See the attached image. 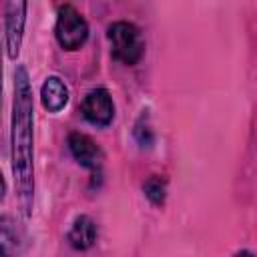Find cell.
<instances>
[{
	"instance_id": "obj_12",
	"label": "cell",
	"mask_w": 257,
	"mask_h": 257,
	"mask_svg": "<svg viewBox=\"0 0 257 257\" xmlns=\"http://www.w3.org/2000/svg\"><path fill=\"white\" fill-rule=\"evenodd\" d=\"M235 257H255V255L249 251H239V253H235Z\"/></svg>"
},
{
	"instance_id": "obj_5",
	"label": "cell",
	"mask_w": 257,
	"mask_h": 257,
	"mask_svg": "<svg viewBox=\"0 0 257 257\" xmlns=\"http://www.w3.org/2000/svg\"><path fill=\"white\" fill-rule=\"evenodd\" d=\"M82 116L94 126H108L114 118V102L106 88H92L80 102Z\"/></svg>"
},
{
	"instance_id": "obj_1",
	"label": "cell",
	"mask_w": 257,
	"mask_h": 257,
	"mask_svg": "<svg viewBox=\"0 0 257 257\" xmlns=\"http://www.w3.org/2000/svg\"><path fill=\"white\" fill-rule=\"evenodd\" d=\"M32 88L24 66H16L14 72V100L10 120V167L14 175V187L24 217L32 213L34 199V167H32Z\"/></svg>"
},
{
	"instance_id": "obj_3",
	"label": "cell",
	"mask_w": 257,
	"mask_h": 257,
	"mask_svg": "<svg viewBox=\"0 0 257 257\" xmlns=\"http://www.w3.org/2000/svg\"><path fill=\"white\" fill-rule=\"evenodd\" d=\"M54 36L64 50H78L88 38V22L72 4L58 6Z\"/></svg>"
},
{
	"instance_id": "obj_9",
	"label": "cell",
	"mask_w": 257,
	"mask_h": 257,
	"mask_svg": "<svg viewBox=\"0 0 257 257\" xmlns=\"http://www.w3.org/2000/svg\"><path fill=\"white\" fill-rule=\"evenodd\" d=\"M0 229H2V235H0L2 257H16L22 251V243H24V235H22L18 223L12 217L2 215Z\"/></svg>"
},
{
	"instance_id": "obj_7",
	"label": "cell",
	"mask_w": 257,
	"mask_h": 257,
	"mask_svg": "<svg viewBox=\"0 0 257 257\" xmlns=\"http://www.w3.org/2000/svg\"><path fill=\"white\" fill-rule=\"evenodd\" d=\"M40 102L48 112H60L68 102V86L60 76H48L40 86Z\"/></svg>"
},
{
	"instance_id": "obj_10",
	"label": "cell",
	"mask_w": 257,
	"mask_h": 257,
	"mask_svg": "<svg viewBox=\"0 0 257 257\" xmlns=\"http://www.w3.org/2000/svg\"><path fill=\"white\" fill-rule=\"evenodd\" d=\"M143 191H145V197L153 203V205H163L165 203V181L157 175L149 177L143 185Z\"/></svg>"
},
{
	"instance_id": "obj_2",
	"label": "cell",
	"mask_w": 257,
	"mask_h": 257,
	"mask_svg": "<svg viewBox=\"0 0 257 257\" xmlns=\"http://www.w3.org/2000/svg\"><path fill=\"white\" fill-rule=\"evenodd\" d=\"M106 36L110 42V52L116 60L133 66L141 60L143 52H145V40L141 30L126 20H116L112 24H108L106 28Z\"/></svg>"
},
{
	"instance_id": "obj_8",
	"label": "cell",
	"mask_w": 257,
	"mask_h": 257,
	"mask_svg": "<svg viewBox=\"0 0 257 257\" xmlns=\"http://www.w3.org/2000/svg\"><path fill=\"white\" fill-rule=\"evenodd\" d=\"M96 241V225L88 215H78L68 231V243L76 251H86Z\"/></svg>"
},
{
	"instance_id": "obj_4",
	"label": "cell",
	"mask_w": 257,
	"mask_h": 257,
	"mask_svg": "<svg viewBox=\"0 0 257 257\" xmlns=\"http://www.w3.org/2000/svg\"><path fill=\"white\" fill-rule=\"evenodd\" d=\"M26 2H6L4 4V48L8 58H16L20 52L24 22H26Z\"/></svg>"
},
{
	"instance_id": "obj_11",
	"label": "cell",
	"mask_w": 257,
	"mask_h": 257,
	"mask_svg": "<svg viewBox=\"0 0 257 257\" xmlns=\"http://www.w3.org/2000/svg\"><path fill=\"white\" fill-rule=\"evenodd\" d=\"M133 135L137 139V143L141 147H149L153 143V131H151V124H149V116L143 112L137 122H135V128H133Z\"/></svg>"
},
{
	"instance_id": "obj_6",
	"label": "cell",
	"mask_w": 257,
	"mask_h": 257,
	"mask_svg": "<svg viewBox=\"0 0 257 257\" xmlns=\"http://www.w3.org/2000/svg\"><path fill=\"white\" fill-rule=\"evenodd\" d=\"M68 151L74 157V161L88 171L100 175L102 169V151L96 145V141L84 133H70L68 135Z\"/></svg>"
}]
</instances>
